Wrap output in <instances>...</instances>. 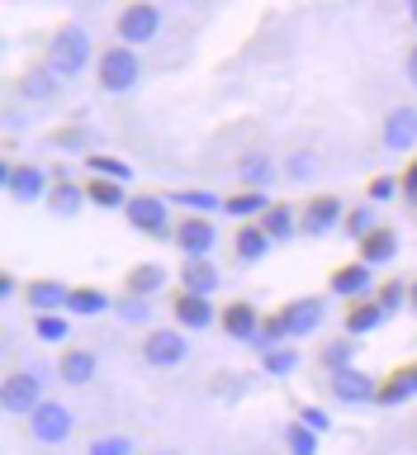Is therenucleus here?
<instances>
[{"label":"nucleus","mask_w":417,"mask_h":455,"mask_svg":"<svg viewBox=\"0 0 417 455\" xmlns=\"http://www.w3.org/2000/svg\"><path fill=\"white\" fill-rule=\"evenodd\" d=\"M327 394H333L337 403H347V408H361V403H375V398H380V379L351 365V370L327 375Z\"/></svg>","instance_id":"f8f14e48"},{"label":"nucleus","mask_w":417,"mask_h":455,"mask_svg":"<svg viewBox=\"0 0 417 455\" xmlns=\"http://www.w3.org/2000/svg\"><path fill=\"white\" fill-rule=\"evenodd\" d=\"M294 418H299V422H304V427H309V432H318V436H327V432H333V418H327V412H323L318 403H304V408H299V412H294Z\"/></svg>","instance_id":"a18cd8bd"},{"label":"nucleus","mask_w":417,"mask_h":455,"mask_svg":"<svg viewBox=\"0 0 417 455\" xmlns=\"http://www.w3.org/2000/svg\"><path fill=\"white\" fill-rule=\"evenodd\" d=\"M213 247H219V228H213V219H204V213H185V219L176 223V251L185 256V261H204Z\"/></svg>","instance_id":"9d476101"},{"label":"nucleus","mask_w":417,"mask_h":455,"mask_svg":"<svg viewBox=\"0 0 417 455\" xmlns=\"http://www.w3.org/2000/svg\"><path fill=\"white\" fill-rule=\"evenodd\" d=\"M270 247H276V242L266 237L261 223H242L237 233H233V256H237L242 266H261L266 256H270Z\"/></svg>","instance_id":"5701e85b"},{"label":"nucleus","mask_w":417,"mask_h":455,"mask_svg":"<svg viewBox=\"0 0 417 455\" xmlns=\"http://www.w3.org/2000/svg\"><path fill=\"white\" fill-rule=\"evenodd\" d=\"M95 375H100V355L91 347H62V355H57V379L67 389H85Z\"/></svg>","instance_id":"dca6fc26"},{"label":"nucleus","mask_w":417,"mask_h":455,"mask_svg":"<svg viewBox=\"0 0 417 455\" xmlns=\"http://www.w3.org/2000/svg\"><path fill=\"white\" fill-rule=\"evenodd\" d=\"M162 290H166V266L162 261H138L124 275V294H133V299H156Z\"/></svg>","instance_id":"b1692460"},{"label":"nucleus","mask_w":417,"mask_h":455,"mask_svg":"<svg viewBox=\"0 0 417 455\" xmlns=\"http://www.w3.org/2000/svg\"><path fill=\"white\" fill-rule=\"evenodd\" d=\"M138 351H142V365H152V370H180L190 361V341H185L180 327H152Z\"/></svg>","instance_id":"0eeeda50"},{"label":"nucleus","mask_w":417,"mask_h":455,"mask_svg":"<svg viewBox=\"0 0 417 455\" xmlns=\"http://www.w3.org/2000/svg\"><path fill=\"white\" fill-rule=\"evenodd\" d=\"M34 337L48 341V347H62V341H71V318H67V313H38V318H34Z\"/></svg>","instance_id":"c9c22d12"},{"label":"nucleus","mask_w":417,"mask_h":455,"mask_svg":"<svg viewBox=\"0 0 417 455\" xmlns=\"http://www.w3.org/2000/svg\"><path fill=\"white\" fill-rule=\"evenodd\" d=\"M0 185L10 190L14 204H48V195H52V171L48 166H38V162H5L0 166Z\"/></svg>","instance_id":"39448f33"},{"label":"nucleus","mask_w":417,"mask_h":455,"mask_svg":"<svg viewBox=\"0 0 417 455\" xmlns=\"http://www.w3.org/2000/svg\"><path fill=\"white\" fill-rule=\"evenodd\" d=\"M276 347H294V341H290V332H285V318H280V308L276 313H266V318H261V337H256V351H276Z\"/></svg>","instance_id":"4c0bfd02"},{"label":"nucleus","mask_w":417,"mask_h":455,"mask_svg":"<svg viewBox=\"0 0 417 455\" xmlns=\"http://www.w3.org/2000/svg\"><path fill=\"white\" fill-rule=\"evenodd\" d=\"M124 219L133 233H148V237H162V242H176V223H171V199L166 195H152V190H138L128 199Z\"/></svg>","instance_id":"20e7f679"},{"label":"nucleus","mask_w":417,"mask_h":455,"mask_svg":"<svg viewBox=\"0 0 417 455\" xmlns=\"http://www.w3.org/2000/svg\"><path fill=\"white\" fill-rule=\"evenodd\" d=\"M380 142H384V152H413L417 148V105H394L384 114Z\"/></svg>","instance_id":"2eb2a0df"},{"label":"nucleus","mask_w":417,"mask_h":455,"mask_svg":"<svg viewBox=\"0 0 417 455\" xmlns=\"http://www.w3.org/2000/svg\"><path fill=\"white\" fill-rule=\"evenodd\" d=\"M370 284H375V270H370L365 261H347V266H337L333 275H327V294H337V299H365L370 294Z\"/></svg>","instance_id":"6ab92c4d"},{"label":"nucleus","mask_w":417,"mask_h":455,"mask_svg":"<svg viewBox=\"0 0 417 455\" xmlns=\"http://www.w3.org/2000/svg\"><path fill=\"white\" fill-rule=\"evenodd\" d=\"M166 199H171V204H180L185 213H204V219L228 204V195H219V190H199V185H195V190H171Z\"/></svg>","instance_id":"c756f323"},{"label":"nucleus","mask_w":417,"mask_h":455,"mask_svg":"<svg viewBox=\"0 0 417 455\" xmlns=\"http://www.w3.org/2000/svg\"><path fill=\"white\" fill-rule=\"evenodd\" d=\"M318 361L327 375H337V370H351L356 365V337H337V341H323Z\"/></svg>","instance_id":"72a5a7b5"},{"label":"nucleus","mask_w":417,"mask_h":455,"mask_svg":"<svg viewBox=\"0 0 417 455\" xmlns=\"http://www.w3.org/2000/svg\"><path fill=\"white\" fill-rule=\"evenodd\" d=\"M261 318H266V313L256 308L252 299H233V304H223V313H219L223 337L247 341V347H256V337H261Z\"/></svg>","instance_id":"4468645a"},{"label":"nucleus","mask_w":417,"mask_h":455,"mask_svg":"<svg viewBox=\"0 0 417 455\" xmlns=\"http://www.w3.org/2000/svg\"><path fill=\"white\" fill-rule=\"evenodd\" d=\"M280 318H285V332H290V341H304L323 327L327 318V299L318 294H304V299H290V304H280Z\"/></svg>","instance_id":"9b49d317"},{"label":"nucleus","mask_w":417,"mask_h":455,"mask_svg":"<svg viewBox=\"0 0 417 455\" xmlns=\"http://www.w3.org/2000/svg\"><path fill=\"white\" fill-rule=\"evenodd\" d=\"M398 185H404V195H408V204H417V156L408 162V171L398 176Z\"/></svg>","instance_id":"de8ad7c7"},{"label":"nucleus","mask_w":417,"mask_h":455,"mask_svg":"<svg viewBox=\"0 0 417 455\" xmlns=\"http://www.w3.org/2000/svg\"><path fill=\"white\" fill-rule=\"evenodd\" d=\"M166 28V10L156 5V0H128V5L114 14V38L124 43V48H148V43L162 38Z\"/></svg>","instance_id":"7ed1b4c3"},{"label":"nucleus","mask_w":417,"mask_h":455,"mask_svg":"<svg viewBox=\"0 0 417 455\" xmlns=\"http://www.w3.org/2000/svg\"><path fill=\"white\" fill-rule=\"evenodd\" d=\"M384 323H389V313L380 308V299H356V304L347 308V318H341V332L347 337H370V332H380Z\"/></svg>","instance_id":"4be33fe9"},{"label":"nucleus","mask_w":417,"mask_h":455,"mask_svg":"<svg viewBox=\"0 0 417 455\" xmlns=\"http://www.w3.org/2000/svg\"><path fill=\"white\" fill-rule=\"evenodd\" d=\"M95 62H100V52H95V38H91V28H85V24H62L48 38V52H43V67H48L62 85L81 81Z\"/></svg>","instance_id":"f257e3e1"},{"label":"nucleus","mask_w":417,"mask_h":455,"mask_svg":"<svg viewBox=\"0 0 417 455\" xmlns=\"http://www.w3.org/2000/svg\"><path fill=\"white\" fill-rule=\"evenodd\" d=\"M85 199H91L95 209H128V185H114V180H100V176H91L85 180Z\"/></svg>","instance_id":"2f4dec72"},{"label":"nucleus","mask_w":417,"mask_h":455,"mask_svg":"<svg viewBox=\"0 0 417 455\" xmlns=\"http://www.w3.org/2000/svg\"><path fill=\"white\" fill-rule=\"evenodd\" d=\"M404 14H408V24L417 28V0H408V10H404Z\"/></svg>","instance_id":"864d4df0"},{"label":"nucleus","mask_w":417,"mask_h":455,"mask_svg":"<svg viewBox=\"0 0 417 455\" xmlns=\"http://www.w3.org/2000/svg\"><path fill=\"white\" fill-rule=\"evenodd\" d=\"M24 304L34 308V318H38V313H67L71 284L67 280H52V275H38V280L24 284Z\"/></svg>","instance_id":"f3484780"},{"label":"nucleus","mask_w":417,"mask_h":455,"mask_svg":"<svg viewBox=\"0 0 417 455\" xmlns=\"http://www.w3.org/2000/svg\"><path fill=\"white\" fill-rule=\"evenodd\" d=\"M85 166H91V176L114 180V185H128V180H133V166H128L124 156H114V152H85Z\"/></svg>","instance_id":"7c9ffc66"},{"label":"nucleus","mask_w":417,"mask_h":455,"mask_svg":"<svg viewBox=\"0 0 417 455\" xmlns=\"http://www.w3.org/2000/svg\"><path fill=\"white\" fill-rule=\"evenodd\" d=\"M85 455H138V441L128 432H105V436H95L91 446H85Z\"/></svg>","instance_id":"58836bf2"},{"label":"nucleus","mask_w":417,"mask_h":455,"mask_svg":"<svg viewBox=\"0 0 417 455\" xmlns=\"http://www.w3.org/2000/svg\"><path fill=\"white\" fill-rule=\"evenodd\" d=\"M85 142H91V138H85V128H57V133H52V148H71V152H81L85 148Z\"/></svg>","instance_id":"49530a36"},{"label":"nucleus","mask_w":417,"mask_h":455,"mask_svg":"<svg viewBox=\"0 0 417 455\" xmlns=\"http://www.w3.org/2000/svg\"><path fill=\"white\" fill-rule=\"evenodd\" d=\"M394 256H398V233H394V228H375V233H370L365 242H361V256H356V261H365L370 270H375V266H389L394 261Z\"/></svg>","instance_id":"a878e982"},{"label":"nucleus","mask_w":417,"mask_h":455,"mask_svg":"<svg viewBox=\"0 0 417 455\" xmlns=\"http://www.w3.org/2000/svg\"><path fill=\"white\" fill-rule=\"evenodd\" d=\"M152 299H133V294H124V299H114V313H119V323L128 327H148L152 332Z\"/></svg>","instance_id":"e433bc0d"},{"label":"nucleus","mask_w":417,"mask_h":455,"mask_svg":"<svg viewBox=\"0 0 417 455\" xmlns=\"http://www.w3.org/2000/svg\"><path fill=\"white\" fill-rule=\"evenodd\" d=\"M156 455H180V451H156Z\"/></svg>","instance_id":"6e6d98bb"},{"label":"nucleus","mask_w":417,"mask_h":455,"mask_svg":"<svg viewBox=\"0 0 417 455\" xmlns=\"http://www.w3.org/2000/svg\"><path fill=\"white\" fill-rule=\"evenodd\" d=\"M14 294H20V280H14V270H5V275H0V299L10 304Z\"/></svg>","instance_id":"3c124183"},{"label":"nucleus","mask_w":417,"mask_h":455,"mask_svg":"<svg viewBox=\"0 0 417 455\" xmlns=\"http://www.w3.org/2000/svg\"><path fill=\"white\" fill-rule=\"evenodd\" d=\"M171 318H176L180 332H204V327L219 323V304L213 299H199V294H176V304H171Z\"/></svg>","instance_id":"a211bd4d"},{"label":"nucleus","mask_w":417,"mask_h":455,"mask_svg":"<svg viewBox=\"0 0 417 455\" xmlns=\"http://www.w3.org/2000/svg\"><path fill=\"white\" fill-rule=\"evenodd\" d=\"M285 446H290V455H318L323 436H318V432H309V427L294 418L290 427H285Z\"/></svg>","instance_id":"ea45409f"},{"label":"nucleus","mask_w":417,"mask_h":455,"mask_svg":"<svg viewBox=\"0 0 417 455\" xmlns=\"http://www.w3.org/2000/svg\"><path fill=\"white\" fill-rule=\"evenodd\" d=\"M280 162L270 152H242L237 156V180H242V190H266L270 195V185H276V176H280Z\"/></svg>","instance_id":"aec40b11"},{"label":"nucleus","mask_w":417,"mask_h":455,"mask_svg":"<svg viewBox=\"0 0 417 455\" xmlns=\"http://www.w3.org/2000/svg\"><path fill=\"white\" fill-rule=\"evenodd\" d=\"M408 398H413V389H408L404 370H394V375L380 379V398H375L380 408H398V403H408Z\"/></svg>","instance_id":"a19ab883"},{"label":"nucleus","mask_w":417,"mask_h":455,"mask_svg":"<svg viewBox=\"0 0 417 455\" xmlns=\"http://www.w3.org/2000/svg\"><path fill=\"white\" fill-rule=\"evenodd\" d=\"M76 412H71L67 403H57V398H48V403H38L34 412L24 418V427H28V436L38 441V446H62V441H71L76 436Z\"/></svg>","instance_id":"423d86ee"},{"label":"nucleus","mask_w":417,"mask_h":455,"mask_svg":"<svg viewBox=\"0 0 417 455\" xmlns=\"http://www.w3.org/2000/svg\"><path fill=\"white\" fill-rule=\"evenodd\" d=\"M318 171H323V162L313 152H290V156H285V176H290V180H313Z\"/></svg>","instance_id":"37998d69"},{"label":"nucleus","mask_w":417,"mask_h":455,"mask_svg":"<svg viewBox=\"0 0 417 455\" xmlns=\"http://www.w3.org/2000/svg\"><path fill=\"white\" fill-rule=\"evenodd\" d=\"M5 128H10V133H20V128H28V114H24L20 105H10V109H5Z\"/></svg>","instance_id":"09e8293b"},{"label":"nucleus","mask_w":417,"mask_h":455,"mask_svg":"<svg viewBox=\"0 0 417 455\" xmlns=\"http://www.w3.org/2000/svg\"><path fill=\"white\" fill-rule=\"evenodd\" d=\"M180 290L199 294V299H213L223 290V270L213 266L209 256H204V261H180Z\"/></svg>","instance_id":"412c9836"},{"label":"nucleus","mask_w":417,"mask_h":455,"mask_svg":"<svg viewBox=\"0 0 417 455\" xmlns=\"http://www.w3.org/2000/svg\"><path fill=\"white\" fill-rule=\"evenodd\" d=\"M14 95H20L24 105L43 109V105H52V100L62 95V81H57L43 62H34V67H24L20 76H14Z\"/></svg>","instance_id":"ddd939ff"},{"label":"nucleus","mask_w":417,"mask_h":455,"mask_svg":"<svg viewBox=\"0 0 417 455\" xmlns=\"http://www.w3.org/2000/svg\"><path fill=\"white\" fill-rule=\"evenodd\" d=\"M375 299H380V308L389 313V318H394V313H404L408 308V280H384L375 290Z\"/></svg>","instance_id":"79ce46f5"},{"label":"nucleus","mask_w":417,"mask_h":455,"mask_svg":"<svg viewBox=\"0 0 417 455\" xmlns=\"http://www.w3.org/2000/svg\"><path fill=\"white\" fill-rule=\"evenodd\" d=\"M299 365H304L299 347H276V351L261 355V370H266L270 379H290V375H299Z\"/></svg>","instance_id":"f704fd0d"},{"label":"nucleus","mask_w":417,"mask_h":455,"mask_svg":"<svg viewBox=\"0 0 417 455\" xmlns=\"http://www.w3.org/2000/svg\"><path fill=\"white\" fill-rule=\"evenodd\" d=\"M148 81V67H142L138 48H124V43H109L95 62V85L100 95H133L138 85Z\"/></svg>","instance_id":"f03ea898"},{"label":"nucleus","mask_w":417,"mask_h":455,"mask_svg":"<svg viewBox=\"0 0 417 455\" xmlns=\"http://www.w3.org/2000/svg\"><path fill=\"white\" fill-rule=\"evenodd\" d=\"M85 204H91V199H85V185H76V180H57L52 195H48V209L57 219H76Z\"/></svg>","instance_id":"cd10ccee"},{"label":"nucleus","mask_w":417,"mask_h":455,"mask_svg":"<svg viewBox=\"0 0 417 455\" xmlns=\"http://www.w3.org/2000/svg\"><path fill=\"white\" fill-rule=\"evenodd\" d=\"M0 403H5V412H14V418H28L38 403H48L38 370H14V375H5V384H0Z\"/></svg>","instance_id":"1a4fd4ad"},{"label":"nucleus","mask_w":417,"mask_h":455,"mask_svg":"<svg viewBox=\"0 0 417 455\" xmlns=\"http://www.w3.org/2000/svg\"><path fill=\"white\" fill-rule=\"evenodd\" d=\"M398 190H404V185H398V176H375V180L365 185V199H370V204H389Z\"/></svg>","instance_id":"c03bdc74"},{"label":"nucleus","mask_w":417,"mask_h":455,"mask_svg":"<svg viewBox=\"0 0 417 455\" xmlns=\"http://www.w3.org/2000/svg\"><path fill=\"white\" fill-rule=\"evenodd\" d=\"M347 223V199L341 195H313L304 209H299V233L304 237H327V233H337V228Z\"/></svg>","instance_id":"6e6552de"},{"label":"nucleus","mask_w":417,"mask_h":455,"mask_svg":"<svg viewBox=\"0 0 417 455\" xmlns=\"http://www.w3.org/2000/svg\"><path fill=\"white\" fill-rule=\"evenodd\" d=\"M408 308H413V313H417V280H413V284H408Z\"/></svg>","instance_id":"5fc2aeb1"},{"label":"nucleus","mask_w":417,"mask_h":455,"mask_svg":"<svg viewBox=\"0 0 417 455\" xmlns=\"http://www.w3.org/2000/svg\"><path fill=\"white\" fill-rule=\"evenodd\" d=\"M404 379H408V389L417 394V361H413V365H404Z\"/></svg>","instance_id":"603ef678"},{"label":"nucleus","mask_w":417,"mask_h":455,"mask_svg":"<svg viewBox=\"0 0 417 455\" xmlns=\"http://www.w3.org/2000/svg\"><path fill=\"white\" fill-rule=\"evenodd\" d=\"M276 204L266 190H237V195H228V204H223V213L228 219H237V223H261V213Z\"/></svg>","instance_id":"393cba45"},{"label":"nucleus","mask_w":417,"mask_h":455,"mask_svg":"<svg viewBox=\"0 0 417 455\" xmlns=\"http://www.w3.org/2000/svg\"><path fill=\"white\" fill-rule=\"evenodd\" d=\"M375 228H380V204H370V199H365V204L347 209V223H341V233L356 237V242H365L370 233H375Z\"/></svg>","instance_id":"473e14b6"},{"label":"nucleus","mask_w":417,"mask_h":455,"mask_svg":"<svg viewBox=\"0 0 417 455\" xmlns=\"http://www.w3.org/2000/svg\"><path fill=\"white\" fill-rule=\"evenodd\" d=\"M261 228H266L270 242H290V237L299 233V209H294V204H280V199H276V204L261 213Z\"/></svg>","instance_id":"c85d7f7f"},{"label":"nucleus","mask_w":417,"mask_h":455,"mask_svg":"<svg viewBox=\"0 0 417 455\" xmlns=\"http://www.w3.org/2000/svg\"><path fill=\"white\" fill-rule=\"evenodd\" d=\"M404 71H408V85L417 91V38L408 43V52H404Z\"/></svg>","instance_id":"8fccbe9b"},{"label":"nucleus","mask_w":417,"mask_h":455,"mask_svg":"<svg viewBox=\"0 0 417 455\" xmlns=\"http://www.w3.org/2000/svg\"><path fill=\"white\" fill-rule=\"evenodd\" d=\"M109 308H114V299L100 290V284H71V304H67L71 318H100V313H109Z\"/></svg>","instance_id":"bb28decb"}]
</instances>
